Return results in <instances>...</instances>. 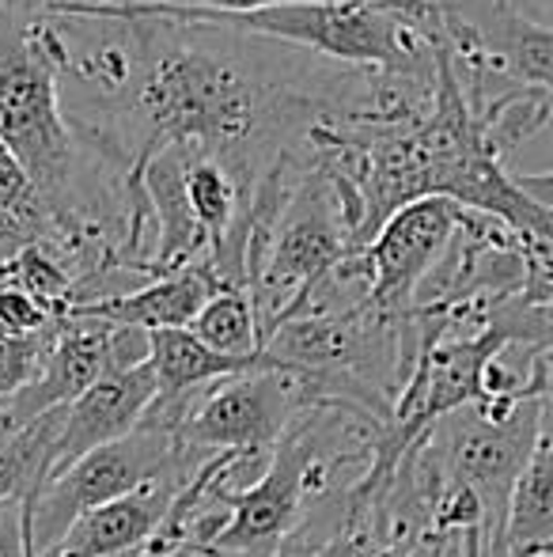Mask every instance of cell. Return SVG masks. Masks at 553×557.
<instances>
[{
  "label": "cell",
  "instance_id": "5b68a950",
  "mask_svg": "<svg viewBox=\"0 0 553 557\" xmlns=\"http://www.w3.org/2000/svg\"><path fill=\"white\" fill-rule=\"evenodd\" d=\"M458 221V206L448 198H420L402 206L384 221L372 243L364 247V262H368L372 285H368V308L384 311V315L406 319L410 304H414L417 285L425 273L443 255L451 232Z\"/></svg>",
  "mask_w": 553,
  "mask_h": 557
},
{
  "label": "cell",
  "instance_id": "9c48e42d",
  "mask_svg": "<svg viewBox=\"0 0 553 557\" xmlns=\"http://www.w3.org/2000/svg\"><path fill=\"white\" fill-rule=\"evenodd\" d=\"M213 293H221V288H216L209 265L198 262V265H190V270L148 281V285H140L126 296L84 304V308H73V311H65V315L103 319V323L137 326V331H186V326L193 323V315L201 311V304Z\"/></svg>",
  "mask_w": 553,
  "mask_h": 557
},
{
  "label": "cell",
  "instance_id": "7a4b0ae2",
  "mask_svg": "<svg viewBox=\"0 0 553 557\" xmlns=\"http://www.w3.org/2000/svg\"><path fill=\"white\" fill-rule=\"evenodd\" d=\"M546 425L550 398H524L504 421H486L474 406H463L428 429L425 444L443 485H466L481 500V546H501L508 493Z\"/></svg>",
  "mask_w": 553,
  "mask_h": 557
},
{
  "label": "cell",
  "instance_id": "30bf717a",
  "mask_svg": "<svg viewBox=\"0 0 553 557\" xmlns=\"http://www.w3.org/2000/svg\"><path fill=\"white\" fill-rule=\"evenodd\" d=\"M144 364L155 380V398H186L205 391L209 383L254 372V368L266 364V352H259V357H224V352L201 345L190 331H148Z\"/></svg>",
  "mask_w": 553,
  "mask_h": 557
},
{
  "label": "cell",
  "instance_id": "52a82bcc",
  "mask_svg": "<svg viewBox=\"0 0 553 557\" xmlns=\"http://www.w3.org/2000/svg\"><path fill=\"white\" fill-rule=\"evenodd\" d=\"M213 451H190L167 470V474L152 478L148 485L126 493L118 500L84 512L80 520L68 523V531L58 539V546H50L58 557H129L137 554L148 539L160 531L167 508L175 505L178 490L190 482V474L198 470V462Z\"/></svg>",
  "mask_w": 553,
  "mask_h": 557
},
{
  "label": "cell",
  "instance_id": "7c38bea8",
  "mask_svg": "<svg viewBox=\"0 0 553 557\" xmlns=\"http://www.w3.org/2000/svg\"><path fill=\"white\" fill-rule=\"evenodd\" d=\"M186 331L213 352H224V357H259L262 352L259 319H254L251 296L243 288L213 293L201 304V311L193 315V323Z\"/></svg>",
  "mask_w": 553,
  "mask_h": 557
},
{
  "label": "cell",
  "instance_id": "d6986e66",
  "mask_svg": "<svg viewBox=\"0 0 553 557\" xmlns=\"http://www.w3.org/2000/svg\"><path fill=\"white\" fill-rule=\"evenodd\" d=\"M35 557H58V554H53V550H46V554H35ZM129 557H134V554H129Z\"/></svg>",
  "mask_w": 553,
  "mask_h": 557
},
{
  "label": "cell",
  "instance_id": "ac0fdd59",
  "mask_svg": "<svg viewBox=\"0 0 553 557\" xmlns=\"http://www.w3.org/2000/svg\"><path fill=\"white\" fill-rule=\"evenodd\" d=\"M428 557H486L481 554V528L470 531H451V535H440Z\"/></svg>",
  "mask_w": 553,
  "mask_h": 557
},
{
  "label": "cell",
  "instance_id": "9a60e30c",
  "mask_svg": "<svg viewBox=\"0 0 553 557\" xmlns=\"http://www.w3.org/2000/svg\"><path fill=\"white\" fill-rule=\"evenodd\" d=\"M30 206H35V190H30L27 171H23V163L0 140V209H12V213H20L27 221Z\"/></svg>",
  "mask_w": 553,
  "mask_h": 557
},
{
  "label": "cell",
  "instance_id": "ba28073f",
  "mask_svg": "<svg viewBox=\"0 0 553 557\" xmlns=\"http://www.w3.org/2000/svg\"><path fill=\"white\" fill-rule=\"evenodd\" d=\"M152 403H155V380L148 372V364L118 368V372L99 375L76 403L65 406L58 447H53V462H50V478L68 470L80 455L96 451V447L111 441H122L129 429L140 425V418H144Z\"/></svg>",
  "mask_w": 553,
  "mask_h": 557
},
{
  "label": "cell",
  "instance_id": "4fadbf2b",
  "mask_svg": "<svg viewBox=\"0 0 553 557\" xmlns=\"http://www.w3.org/2000/svg\"><path fill=\"white\" fill-rule=\"evenodd\" d=\"M53 337H58V319L38 334H4L0 331V403L20 395L42 368L46 352H50Z\"/></svg>",
  "mask_w": 553,
  "mask_h": 557
},
{
  "label": "cell",
  "instance_id": "6da1fadb",
  "mask_svg": "<svg viewBox=\"0 0 553 557\" xmlns=\"http://www.w3.org/2000/svg\"><path fill=\"white\" fill-rule=\"evenodd\" d=\"M186 398H155L137 429H129L122 441H111L96 451L80 455L68 470L42 485L27 500V546L30 557L58 546V539L68 531V523L80 520L84 512L118 500L126 493L148 485L152 478L167 474L186 447L178 444V421H183Z\"/></svg>",
  "mask_w": 553,
  "mask_h": 557
},
{
  "label": "cell",
  "instance_id": "8fae6325",
  "mask_svg": "<svg viewBox=\"0 0 553 557\" xmlns=\"http://www.w3.org/2000/svg\"><path fill=\"white\" fill-rule=\"evenodd\" d=\"M65 406L27 421L15 433L0 436V505L8 500H30L50 478L53 447H58Z\"/></svg>",
  "mask_w": 553,
  "mask_h": 557
},
{
  "label": "cell",
  "instance_id": "2e32d148",
  "mask_svg": "<svg viewBox=\"0 0 553 557\" xmlns=\"http://www.w3.org/2000/svg\"><path fill=\"white\" fill-rule=\"evenodd\" d=\"M0 557H30L27 500H8V505H0Z\"/></svg>",
  "mask_w": 553,
  "mask_h": 557
},
{
  "label": "cell",
  "instance_id": "277c9868",
  "mask_svg": "<svg viewBox=\"0 0 553 557\" xmlns=\"http://www.w3.org/2000/svg\"><path fill=\"white\" fill-rule=\"evenodd\" d=\"M315 406L303 368L266 364L231 380L209 383L178 421V444L190 451H254L266 455L288 425Z\"/></svg>",
  "mask_w": 553,
  "mask_h": 557
},
{
  "label": "cell",
  "instance_id": "e0dca14e",
  "mask_svg": "<svg viewBox=\"0 0 553 557\" xmlns=\"http://www.w3.org/2000/svg\"><path fill=\"white\" fill-rule=\"evenodd\" d=\"M27 247H35L30 224L23 221L20 213H12V209H0V265L12 262V258Z\"/></svg>",
  "mask_w": 553,
  "mask_h": 557
},
{
  "label": "cell",
  "instance_id": "8992f818",
  "mask_svg": "<svg viewBox=\"0 0 553 557\" xmlns=\"http://www.w3.org/2000/svg\"><path fill=\"white\" fill-rule=\"evenodd\" d=\"M111 334L114 326L103 319L61 315L58 337H53L38 375L20 395L0 403V436L15 433L58 406L76 403L99 375L111 372Z\"/></svg>",
  "mask_w": 553,
  "mask_h": 557
},
{
  "label": "cell",
  "instance_id": "3957f363",
  "mask_svg": "<svg viewBox=\"0 0 553 557\" xmlns=\"http://www.w3.org/2000/svg\"><path fill=\"white\" fill-rule=\"evenodd\" d=\"M0 140L23 163L35 194L53 190L76 152L58 111L53 73L30 42L27 15L15 0H0Z\"/></svg>",
  "mask_w": 553,
  "mask_h": 557
},
{
  "label": "cell",
  "instance_id": "5bb4252c",
  "mask_svg": "<svg viewBox=\"0 0 553 557\" xmlns=\"http://www.w3.org/2000/svg\"><path fill=\"white\" fill-rule=\"evenodd\" d=\"M53 319L38 300L12 285H0V331L4 334H38L46 331Z\"/></svg>",
  "mask_w": 553,
  "mask_h": 557
}]
</instances>
